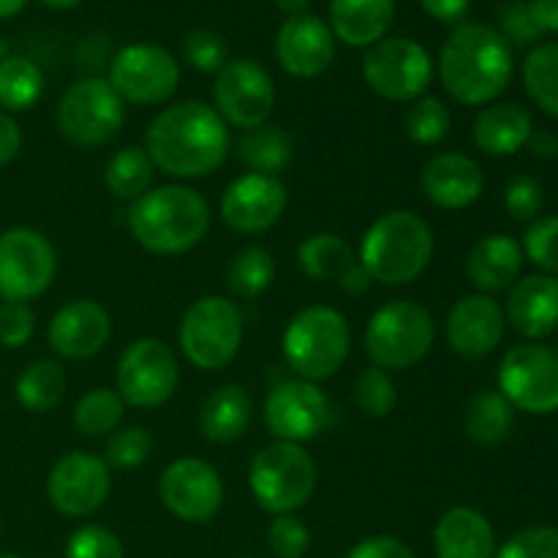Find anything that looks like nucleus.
I'll return each mask as SVG.
<instances>
[{
  "instance_id": "nucleus-1",
  "label": "nucleus",
  "mask_w": 558,
  "mask_h": 558,
  "mask_svg": "<svg viewBox=\"0 0 558 558\" xmlns=\"http://www.w3.org/2000/svg\"><path fill=\"white\" fill-rule=\"evenodd\" d=\"M145 150L158 172L199 180L223 167L232 136L221 114L205 101H180L161 109L147 125Z\"/></svg>"
},
{
  "instance_id": "nucleus-2",
  "label": "nucleus",
  "mask_w": 558,
  "mask_h": 558,
  "mask_svg": "<svg viewBox=\"0 0 558 558\" xmlns=\"http://www.w3.org/2000/svg\"><path fill=\"white\" fill-rule=\"evenodd\" d=\"M512 47L496 27L463 22L439 52V76L447 96L463 107H488L512 80Z\"/></svg>"
},
{
  "instance_id": "nucleus-3",
  "label": "nucleus",
  "mask_w": 558,
  "mask_h": 558,
  "mask_svg": "<svg viewBox=\"0 0 558 558\" xmlns=\"http://www.w3.org/2000/svg\"><path fill=\"white\" fill-rule=\"evenodd\" d=\"M129 229L147 254H185L210 232V205L191 185H158L131 205Z\"/></svg>"
},
{
  "instance_id": "nucleus-4",
  "label": "nucleus",
  "mask_w": 558,
  "mask_h": 558,
  "mask_svg": "<svg viewBox=\"0 0 558 558\" xmlns=\"http://www.w3.org/2000/svg\"><path fill=\"white\" fill-rule=\"evenodd\" d=\"M434 248V229L423 216L412 210H390L365 229L357 259L371 281L407 287L428 270Z\"/></svg>"
},
{
  "instance_id": "nucleus-5",
  "label": "nucleus",
  "mask_w": 558,
  "mask_h": 558,
  "mask_svg": "<svg viewBox=\"0 0 558 558\" xmlns=\"http://www.w3.org/2000/svg\"><path fill=\"white\" fill-rule=\"evenodd\" d=\"M281 349L298 379L319 385L343 368L352 349V330L341 311L330 305H308L289 319Z\"/></svg>"
},
{
  "instance_id": "nucleus-6",
  "label": "nucleus",
  "mask_w": 558,
  "mask_h": 558,
  "mask_svg": "<svg viewBox=\"0 0 558 558\" xmlns=\"http://www.w3.org/2000/svg\"><path fill=\"white\" fill-rule=\"evenodd\" d=\"M314 458L303 445L270 441L254 456L248 466V488L256 505L270 515H294V510L308 505L316 490Z\"/></svg>"
},
{
  "instance_id": "nucleus-7",
  "label": "nucleus",
  "mask_w": 558,
  "mask_h": 558,
  "mask_svg": "<svg viewBox=\"0 0 558 558\" xmlns=\"http://www.w3.org/2000/svg\"><path fill=\"white\" fill-rule=\"evenodd\" d=\"M436 338L430 311L414 300H392L374 311L365 327V352L381 371H407L423 363Z\"/></svg>"
},
{
  "instance_id": "nucleus-8",
  "label": "nucleus",
  "mask_w": 558,
  "mask_h": 558,
  "mask_svg": "<svg viewBox=\"0 0 558 558\" xmlns=\"http://www.w3.org/2000/svg\"><path fill=\"white\" fill-rule=\"evenodd\" d=\"M180 352L194 368L221 371L238 357L243 343V314L238 303L207 294L191 303L180 319Z\"/></svg>"
},
{
  "instance_id": "nucleus-9",
  "label": "nucleus",
  "mask_w": 558,
  "mask_h": 558,
  "mask_svg": "<svg viewBox=\"0 0 558 558\" xmlns=\"http://www.w3.org/2000/svg\"><path fill=\"white\" fill-rule=\"evenodd\" d=\"M123 98L104 76H85L74 82L58 104L60 134L76 147L109 145L123 129Z\"/></svg>"
},
{
  "instance_id": "nucleus-10",
  "label": "nucleus",
  "mask_w": 558,
  "mask_h": 558,
  "mask_svg": "<svg viewBox=\"0 0 558 558\" xmlns=\"http://www.w3.org/2000/svg\"><path fill=\"white\" fill-rule=\"evenodd\" d=\"M58 254L47 234L31 227L0 232V298L3 303H31L54 281Z\"/></svg>"
},
{
  "instance_id": "nucleus-11",
  "label": "nucleus",
  "mask_w": 558,
  "mask_h": 558,
  "mask_svg": "<svg viewBox=\"0 0 558 558\" xmlns=\"http://www.w3.org/2000/svg\"><path fill=\"white\" fill-rule=\"evenodd\" d=\"M363 76L387 101H417L434 80V60L414 38L387 36L365 52Z\"/></svg>"
},
{
  "instance_id": "nucleus-12",
  "label": "nucleus",
  "mask_w": 558,
  "mask_h": 558,
  "mask_svg": "<svg viewBox=\"0 0 558 558\" xmlns=\"http://www.w3.org/2000/svg\"><path fill=\"white\" fill-rule=\"evenodd\" d=\"M114 381L125 407H163L180 385L178 354L161 338H136L120 354Z\"/></svg>"
},
{
  "instance_id": "nucleus-13",
  "label": "nucleus",
  "mask_w": 558,
  "mask_h": 558,
  "mask_svg": "<svg viewBox=\"0 0 558 558\" xmlns=\"http://www.w3.org/2000/svg\"><path fill=\"white\" fill-rule=\"evenodd\" d=\"M109 85L123 104L156 107L169 101L180 85V65L161 44L136 41L120 49L109 63Z\"/></svg>"
},
{
  "instance_id": "nucleus-14",
  "label": "nucleus",
  "mask_w": 558,
  "mask_h": 558,
  "mask_svg": "<svg viewBox=\"0 0 558 558\" xmlns=\"http://www.w3.org/2000/svg\"><path fill=\"white\" fill-rule=\"evenodd\" d=\"M499 392L518 412H558V352L539 343H521L501 357Z\"/></svg>"
},
{
  "instance_id": "nucleus-15",
  "label": "nucleus",
  "mask_w": 558,
  "mask_h": 558,
  "mask_svg": "<svg viewBox=\"0 0 558 558\" xmlns=\"http://www.w3.org/2000/svg\"><path fill=\"white\" fill-rule=\"evenodd\" d=\"M213 101L221 120L234 129H259L276 109V82L262 63L251 58L229 60L216 74Z\"/></svg>"
},
{
  "instance_id": "nucleus-16",
  "label": "nucleus",
  "mask_w": 558,
  "mask_h": 558,
  "mask_svg": "<svg viewBox=\"0 0 558 558\" xmlns=\"http://www.w3.org/2000/svg\"><path fill=\"white\" fill-rule=\"evenodd\" d=\"M262 414L272 439L305 445L330 425L332 403L314 381L283 379L267 392Z\"/></svg>"
},
{
  "instance_id": "nucleus-17",
  "label": "nucleus",
  "mask_w": 558,
  "mask_h": 558,
  "mask_svg": "<svg viewBox=\"0 0 558 558\" xmlns=\"http://www.w3.org/2000/svg\"><path fill=\"white\" fill-rule=\"evenodd\" d=\"M161 505L183 523H210L223 505V480L202 458H178L158 480Z\"/></svg>"
},
{
  "instance_id": "nucleus-18",
  "label": "nucleus",
  "mask_w": 558,
  "mask_h": 558,
  "mask_svg": "<svg viewBox=\"0 0 558 558\" xmlns=\"http://www.w3.org/2000/svg\"><path fill=\"white\" fill-rule=\"evenodd\" d=\"M112 490V469L93 452L74 450L60 458L47 477L49 505L65 518H87L104 507Z\"/></svg>"
},
{
  "instance_id": "nucleus-19",
  "label": "nucleus",
  "mask_w": 558,
  "mask_h": 558,
  "mask_svg": "<svg viewBox=\"0 0 558 558\" xmlns=\"http://www.w3.org/2000/svg\"><path fill=\"white\" fill-rule=\"evenodd\" d=\"M287 185L281 178L245 172L227 185L221 196V218L240 234H259L276 227L287 210Z\"/></svg>"
},
{
  "instance_id": "nucleus-20",
  "label": "nucleus",
  "mask_w": 558,
  "mask_h": 558,
  "mask_svg": "<svg viewBox=\"0 0 558 558\" xmlns=\"http://www.w3.org/2000/svg\"><path fill=\"white\" fill-rule=\"evenodd\" d=\"M276 58L289 76L314 80L336 60V36L319 16H289L276 36Z\"/></svg>"
},
{
  "instance_id": "nucleus-21",
  "label": "nucleus",
  "mask_w": 558,
  "mask_h": 558,
  "mask_svg": "<svg viewBox=\"0 0 558 558\" xmlns=\"http://www.w3.org/2000/svg\"><path fill=\"white\" fill-rule=\"evenodd\" d=\"M505 311L490 294H466L447 314V343L466 360H483L505 338Z\"/></svg>"
},
{
  "instance_id": "nucleus-22",
  "label": "nucleus",
  "mask_w": 558,
  "mask_h": 558,
  "mask_svg": "<svg viewBox=\"0 0 558 558\" xmlns=\"http://www.w3.org/2000/svg\"><path fill=\"white\" fill-rule=\"evenodd\" d=\"M298 267L314 283H330L347 294H363L371 287V276L352 245L336 232L308 234L298 248Z\"/></svg>"
},
{
  "instance_id": "nucleus-23",
  "label": "nucleus",
  "mask_w": 558,
  "mask_h": 558,
  "mask_svg": "<svg viewBox=\"0 0 558 558\" xmlns=\"http://www.w3.org/2000/svg\"><path fill=\"white\" fill-rule=\"evenodd\" d=\"M49 347L65 360L96 357L112 338V319L96 300H71L49 322Z\"/></svg>"
},
{
  "instance_id": "nucleus-24",
  "label": "nucleus",
  "mask_w": 558,
  "mask_h": 558,
  "mask_svg": "<svg viewBox=\"0 0 558 558\" xmlns=\"http://www.w3.org/2000/svg\"><path fill=\"white\" fill-rule=\"evenodd\" d=\"M420 189L430 205L441 210H466L483 196V167L466 153H439L425 161L420 172Z\"/></svg>"
},
{
  "instance_id": "nucleus-25",
  "label": "nucleus",
  "mask_w": 558,
  "mask_h": 558,
  "mask_svg": "<svg viewBox=\"0 0 558 558\" xmlns=\"http://www.w3.org/2000/svg\"><path fill=\"white\" fill-rule=\"evenodd\" d=\"M505 319L529 341L558 330V281L554 276L518 278L507 294Z\"/></svg>"
},
{
  "instance_id": "nucleus-26",
  "label": "nucleus",
  "mask_w": 558,
  "mask_h": 558,
  "mask_svg": "<svg viewBox=\"0 0 558 558\" xmlns=\"http://www.w3.org/2000/svg\"><path fill=\"white\" fill-rule=\"evenodd\" d=\"M534 123L526 107L515 101H494L480 109L472 125V142L480 153L494 158L515 156L529 145Z\"/></svg>"
},
{
  "instance_id": "nucleus-27",
  "label": "nucleus",
  "mask_w": 558,
  "mask_h": 558,
  "mask_svg": "<svg viewBox=\"0 0 558 558\" xmlns=\"http://www.w3.org/2000/svg\"><path fill=\"white\" fill-rule=\"evenodd\" d=\"M523 248L510 234H488L469 251L466 276L480 294L507 292L521 278Z\"/></svg>"
},
{
  "instance_id": "nucleus-28",
  "label": "nucleus",
  "mask_w": 558,
  "mask_h": 558,
  "mask_svg": "<svg viewBox=\"0 0 558 558\" xmlns=\"http://www.w3.org/2000/svg\"><path fill=\"white\" fill-rule=\"evenodd\" d=\"M436 558H494L496 532L474 507H452L434 529Z\"/></svg>"
},
{
  "instance_id": "nucleus-29",
  "label": "nucleus",
  "mask_w": 558,
  "mask_h": 558,
  "mask_svg": "<svg viewBox=\"0 0 558 558\" xmlns=\"http://www.w3.org/2000/svg\"><path fill=\"white\" fill-rule=\"evenodd\" d=\"M396 20V0H330V31L349 47H374Z\"/></svg>"
},
{
  "instance_id": "nucleus-30",
  "label": "nucleus",
  "mask_w": 558,
  "mask_h": 558,
  "mask_svg": "<svg viewBox=\"0 0 558 558\" xmlns=\"http://www.w3.org/2000/svg\"><path fill=\"white\" fill-rule=\"evenodd\" d=\"M254 417V401L240 385H223L202 401L199 428L213 445H232L243 439Z\"/></svg>"
},
{
  "instance_id": "nucleus-31",
  "label": "nucleus",
  "mask_w": 558,
  "mask_h": 558,
  "mask_svg": "<svg viewBox=\"0 0 558 558\" xmlns=\"http://www.w3.org/2000/svg\"><path fill=\"white\" fill-rule=\"evenodd\" d=\"M234 153H238V158L251 169V172L278 178V172H283V169L292 163L294 142L283 129L265 123L259 125V129L245 131L238 140Z\"/></svg>"
},
{
  "instance_id": "nucleus-32",
  "label": "nucleus",
  "mask_w": 558,
  "mask_h": 558,
  "mask_svg": "<svg viewBox=\"0 0 558 558\" xmlns=\"http://www.w3.org/2000/svg\"><path fill=\"white\" fill-rule=\"evenodd\" d=\"M512 423H515V409L499 390L477 392L463 414V428L474 445H499L510 436Z\"/></svg>"
},
{
  "instance_id": "nucleus-33",
  "label": "nucleus",
  "mask_w": 558,
  "mask_h": 558,
  "mask_svg": "<svg viewBox=\"0 0 558 558\" xmlns=\"http://www.w3.org/2000/svg\"><path fill=\"white\" fill-rule=\"evenodd\" d=\"M65 371L54 360H36L16 376L14 396L22 409L33 414H47L63 401L65 396Z\"/></svg>"
},
{
  "instance_id": "nucleus-34",
  "label": "nucleus",
  "mask_w": 558,
  "mask_h": 558,
  "mask_svg": "<svg viewBox=\"0 0 558 558\" xmlns=\"http://www.w3.org/2000/svg\"><path fill=\"white\" fill-rule=\"evenodd\" d=\"M153 178H156V167H153L145 147L136 145H129L114 153L109 158L107 169H104V185L118 199L136 202L153 189Z\"/></svg>"
},
{
  "instance_id": "nucleus-35",
  "label": "nucleus",
  "mask_w": 558,
  "mask_h": 558,
  "mask_svg": "<svg viewBox=\"0 0 558 558\" xmlns=\"http://www.w3.org/2000/svg\"><path fill=\"white\" fill-rule=\"evenodd\" d=\"M44 96V74L25 54L0 60V107L3 112H27Z\"/></svg>"
},
{
  "instance_id": "nucleus-36",
  "label": "nucleus",
  "mask_w": 558,
  "mask_h": 558,
  "mask_svg": "<svg viewBox=\"0 0 558 558\" xmlns=\"http://www.w3.org/2000/svg\"><path fill=\"white\" fill-rule=\"evenodd\" d=\"M276 281V259L265 245H245L227 270V287L234 298L256 300Z\"/></svg>"
},
{
  "instance_id": "nucleus-37",
  "label": "nucleus",
  "mask_w": 558,
  "mask_h": 558,
  "mask_svg": "<svg viewBox=\"0 0 558 558\" xmlns=\"http://www.w3.org/2000/svg\"><path fill=\"white\" fill-rule=\"evenodd\" d=\"M523 87L545 114L558 120V41L539 44L526 54Z\"/></svg>"
},
{
  "instance_id": "nucleus-38",
  "label": "nucleus",
  "mask_w": 558,
  "mask_h": 558,
  "mask_svg": "<svg viewBox=\"0 0 558 558\" xmlns=\"http://www.w3.org/2000/svg\"><path fill=\"white\" fill-rule=\"evenodd\" d=\"M125 417V401L118 390L96 387L85 392L74 407V428L87 439L112 436Z\"/></svg>"
},
{
  "instance_id": "nucleus-39",
  "label": "nucleus",
  "mask_w": 558,
  "mask_h": 558,
  "mask_svg": "<svg viewBox=\"0 0 558 558\" xmlns=\"http://www.w3.org/2000/svg\"><path fill=\"white\" fill-rule=\"evenodd\" d=\"M452 125V114L447 109V104L436 96H420L417 101H412V107L403 114V129L407 136L417 145L434 147L439 142L447 140Z\"/></svg>"
},
{
  "instance_id": "nucleus-40",
  "label": "nucleus",
  "mask_w": 558,
  "mask_h": 558,
  "mask_svg": "<svg viewBox=\"0 0 558 558\" xmlns=\"http://www.w3.org/2000/svg\"><path fill=\"white\" fill-rule=\"evenodd\" d=\"M352 398H354V407L365 414V417H390L396 412V403H398V390H396V381L390 379V374L376 365L371 368L360 371L357 379L352 385Z\"/></svg>"
},
{
  "instance_id": "nucleus-41",
  "label": "nucleus",
  "mask_w": 558,
  "mask_h": 558,
  "mask_svg": "<svg viewBox=\"0 0 558 558\" xmlns=\"http://www.w3.org/2000/svg\"><path fill=\"white\" fill-rule=\"evenodd\" d=\"M150 452L153 436L145 428H140V425H125V428H118L109 436L107 450H104V463L109 469L131 472V469H140L150 458Z\"/></svg>"
},
{
  "instance_id": "nucleus-42",
  "label": "nucleus",
  "mask_w": 558,
  "mask_h": 558,
  "mask_svg": "<svg viewBox=\"0 0 558 558\" xmlns=\"http://www.w3.org/2000/svg\"><path fill=\"white\" fill-rule=\"evenodd\" d=\"M523 256L545 270L548 276H558V216H545L529 223L523 234Z\"/></svg>"
},
{
  "instance_id": "nucleus-43",
  "label": "nucleus",
  "mask_w": 558,
  "mask_h": 558,
  "mask_svg": "<svg viewBox=\"0 0 558 558\" xmlns=\"http://www.w3.org/2000/svg\"><path fill=\"white\" fill-rule=\"evenodd\" d=\"M65 558H125V548L118 534L107 526L87 523L69 537Z\"/></svg>"
},
{
  "instance_id": "nucleus-44",
  "label": "nucleus",
  "mask_w": 558,
  "mask_h": 558,
  "mask_svg": "<svg viewBox=\"0 0 558 558\" xmlns=\"http://www.w3.org/2000/svg\"><path fill=\"white\" fill-rule=\"evenodd\" d=\"M267 548L276 558H303L311 548V532L298 515H272L267 526Z\"/></svg>"
},
{
  "instance_id": "nucleus-45",
  "label": "nucleus",
  "mask_w": 558,
  "mask_h": 558,
  "mask_svg": "<svg viewBox=\"0 0 558 558\" xmlns=\"http://www.w3.org/2000/svg\"><path fill=\"white\" fill-rule=\"evenodd\" d=\"M183 54L196 71H205V74H218L229 63L227 41L213 31L189 33L183 41Z\"/></svg>"
},
{
  "instance_id": "nucleus-46",
  "label": "nucleus",
  "mask_w": 558,
  "mask_h": 558,
  "mask_svg": "<svg viewBox=\"0 0 558 558\" xmlns=\"http://www.w3.org/2000/svg\"><path fill=\"white\" fill-rule=\"evenodd\" d=\"M494 558H558V529L532 526L507 539Z\"/></svg>"
},
{
  "instance_id": "nucleus-47",
  "label": "nucleus",
  "mask_w": 558,
  "mask_h": 558,
  "mask_svg": "<svg viewBox=\"0 0 558 558\" xmlns=\"http://www.w3.org/2000/svg\"><path fill=\"white\" fill-rule=\"evenodd\" d=\"M543 185L534 178H529V174H518V178H512L510 183H507L505 207L515 221H537L539 213H543Z\"/></svg>"
},
{
  "instance_id": "nucleus-48",
  "label": "nucleus",
  "mask_w": 558,
  "mask_h": 558,
  "mask_svg": "<svg viewBox=\"0 0 558 558\" xmlns=\"http://www.w3.org/2000/svg\"><path fill=\"white\" fill-rule=\"evenodd\" d=\"M36 332V311L31 303L0 305V347L22 349Z\"/></svg>"
},
{
  "instance_id": "nucleus-49",
  "label": "nucleus",
  "mask_w": 558,
  "mask_h": 558,
  "mask_svg": "<svg viewBox=\"0 0 558 558\" xmlns=\"http://www.w3.org/2000/svg\"><path fill=\"white\" fill-rule=\"evenodd\" d=\"M501 36L507 38V44H518V47H529V44H537L543 33L534 25L532 14H529L526 0H518V3H510L505 11H501Z\"/></svg>"
},
{
  "instance_id": "nucleus-50",
  "label": "nucleus",
  "mask_w": 558,
  "mask_h": 558,
  "mask_svg": "<svg viewBox=\"0 0 558 558\" xmlns=\"http://www.w3.org/2000/svg\"><path fill=\"white\" fill-rule=\"evenodd\" d=\"M347 558H414V550L403 539L379 534V537H368L354 545Z\"/></svg>"
},
{
  "instance_id": "nucleus-51",
  "label": "nucleus",
  "mask_w": 558,
  "mask_h": 558,
  "mask_svg": "<svg viewBox=\"0 0 558 558\" xmlns=\"http://www.w3.org/2000/svg\"><path fill=\"white\" fill-rule=\"evenodd\" d=\"M22 150V129L9 112L0 109V167L14 161Z\"/></svg>"
},
{
  "instance_id": "nucleus-52",
  "label": "nucleus",
  "mask_w": 558,
  "mask_h": 558,
  "mask_svg": "<svg viewBox=\"0 0 558 558\" xmlns=\"http://www.w3.org/2000/svg\"><path fill=\"white\" fill-rule=\"evenodd\" d=\"M420 5L425 9V14H430L439 22H461L466 16L472 0H420Z\"/></svg>"
},
{
  "instance_id": "nucleus-53",
  "label": "nucleus",
  "mask_w": 558,
  "mask_h": 558,
  "mask_svg": "<svg viewBox=\"0 0 558 558\" xmlns=\"http://www.w3.org/2000/svg\"><path fill=\"white\" fill-rule=\"evenodd\" d=\"M534 25L543 33H558V0H526Z\"/></svg>"
},
{
  "instance_id": "nucleus-54",
  "label": "nucleus",
  "mask_w": 558,
  "mask_h": 558,
  "mask_svg": "<svg viewBox=\"0 0 558 558\" xmlns=\"http://www.w3.org/2000/svg\"><path fill=\"white\" fill-rule=\"evenodd\" d=\"M529 147H532L534 156L545 158V161L558 158V136L554 131H532V136H529Z\"/></svg>"
},
{
  "instance_id": "nucleus-55",
  "label": "nucleus",
  "mask_w": 558,
  "mask_h": 558,
  "mask_svg": "<svg viewBox=\"0 0 558 558\" xmlns=\"http://www.w3.org/2000/svg\"><path fill=\"white\" fill-rule=\"evenodd\" d=\"M311 0H276L278 9L283 11L287 16H298V14H305V9H308Z\"/></svg>"
},
{
  "instance_id": "nucleus-56",
  "label": "nucleus",
  "mask_w": 558,
  "mask_h": 558,
  "mask_svg": "<svg viewBox=\"0 0 558 558\" xmlns=\"http://www.w3.org/2000/svg\"><path fill=\"white\" fill-rule=\"evenodd\" d=\"M27 0H0V20H11L25 9Z\"/></svg>"
},
{
  "instance_id": "nucleus-57",
  "label": "nucleus",
  "mask_w": 558,
  "mask_h": 558,
  "mask_svg": "<svg viewBox=\"0 0 558 558\" xmlns=\"http://www.w3.org/2000/svg\"><path fill=\"white\" fill-rule=\"evenodd\" d=\"M44 5H47V9H54V11H65V9H74L76 3H80V0H41Z\"/></svg>"
},
{
  "instance_id": "nucleus-58",
  "label": "nucleus",
  "mask_w": 558,
  "mask_h": 558,
  "mask_svg": "<svg viewBox=\"0 0 558 558\" xmlns=\"http://www.w3.org/2000/svg\"><path fill=\"white\" fill-rule=\"evenodd\" d=\"M0 558H22V556H16V554H0Z\"/></svg>"
},
{
  "instance_id": "nucleus-59",
  "label": "nucleus",
  "mask_w": 558,
  "mask_h": 558,
  "mask_svg": "<svg viewBox=\"0 0 558 558\" xmlns=\"http://www.w3.org/2000/svg\"><path fill=\"white\" fill-rule=\"evenodd\" d=\"M0 532H3V526H0Z\"/></svg>"
}]
</instances>
